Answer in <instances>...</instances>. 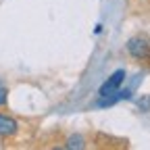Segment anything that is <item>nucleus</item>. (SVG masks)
Here are the masks:
<instances>
[{
	"instance_id": "39448f33",
	"label": "nucleus",
	"mask_w": 150,
	"mask_h": 150,
	"mask_svg": "<svg viewBox=\"0 0 150 150\" xmlns=\"http://www.w3.org/2000/svg\"><path fill=\"white\" fill-rule=\"evenodd\" d=\"M136 2H140V4H150V0H136Z\"/></svg>"
},
{
	"instance_id": "20e7f679",
	"label": "nucleus",
	"mask_w": 150,
	"mask_h": 150,
	"mask_svg": "<svg viewBox=\"0 0 150 150\" xmlns=\"http://www.w3.org/2000/svg\"><path fill=\"white\" fill-rule=\"evenodd\" d=\"M8 104V90H6V86L0 81V108H4Z\"/></svg>"
},
{
	"instance_id": "f257e3e1",
	"label": "nucleus",
	"mask_w": 150,
	"mask_h": 150,
	"mask_svg": "<svg viewBox=\"0 0 150 150\" xmlns=\"http://www.w3.org/2000/svg\"><path fill=\"white\" fill-rule=\"evenodd\" d=\"M127 52L140 63H150V40L146 35H134L127 40Z\"/></svg>"
},
{
	"instance_id": "f03ea898",
	"label": "nucleus",
	"mask_w": 150,
	"mask_h": 150,
	"mask_svg": "<svg viewBox=\"0 0 150 150\" xmlns=\"http://www.w3.org/2000/svg\"><path fill=\"white\" fill-rule=\"evenodd\" d=\"M123 81H125V71H123V69L115 71L112 75H108V79L98 88V96H100V98H106V96H112V94H117V92L121 90Z\"/></svg>"
},
{
	"instance_id": "7ed1b4c3",
	"label": "nucleus",
	"mask_w": 150,
	"mask_h": 150,
	"mask_svg": "<svg viewBox=\"0 0 150 150\" xmlns=\"http://www.w3.org/2000/svg\"><path fill=\"white\" fill-rule=\"evenodd\" d=\"M19 134V121L11 115L0 112V138H13Z\"/></svg>"
}]
</instances>
